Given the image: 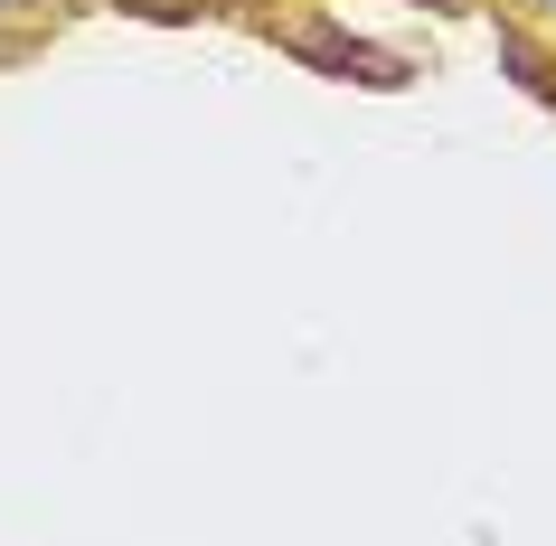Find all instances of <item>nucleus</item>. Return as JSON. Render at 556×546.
<instances>
[{
	"instance_id": "obj_1",
	"label": "nucleus",
	"mask_w": 556,
	"mask_h": 546,
	"mask_svg": "<svg viewBox=\"0 0 556 546\" xmlns=\"http://www.w3.org/2000/svg\"><path fill=\"white\" fill-rule=\"evenodd\" d=\"M528 10H547V20H556V0H528Z\"/></svg>"
},
{
	"instance_id": "obj_2",
	"label": "nucleus",
	"mask_w": 556,
	"mask_h": 546,
	"mask_svg": "<svg viewBox=\"0 0 556 546\" xmlns=\"http://www.w3.org/2000/svg\"><path fill=\"white\" fill-rule=\"evenodd\" d=\"M0 10H10V0H0Z\"/></svg>"
}]
</instances>
